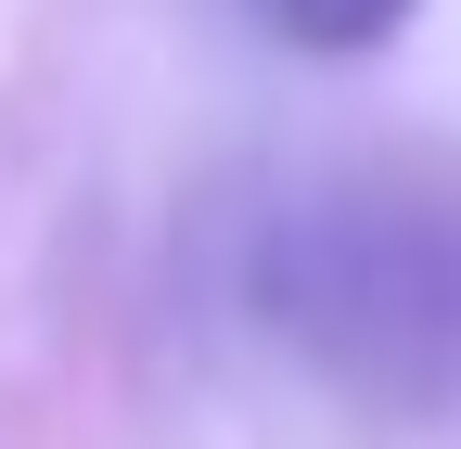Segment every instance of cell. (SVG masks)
<instances>
[{"mask_svg": "<svg viewBox=\"0 0 461 449\" xmlns=\"http://www.w3.org/2000/svg\"><path fill=\"white\" fill-rule=\"evenodd\" d=\"M257 14L295 39V51H333V65H346V51H384L423 0H257Z\"/></svg>", "mask_w": 461, "mask_h": 449, "instance_id": "obj_1", "label": "cell"}]
</instances>
